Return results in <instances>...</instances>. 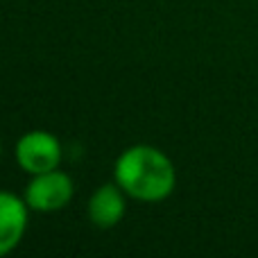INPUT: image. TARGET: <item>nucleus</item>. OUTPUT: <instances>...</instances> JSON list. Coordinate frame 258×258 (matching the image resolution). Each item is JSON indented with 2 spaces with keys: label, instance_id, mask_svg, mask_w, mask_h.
<instances>
[{
  "label": "nucleus",
  "instance_id": "nucleus-3",
  "mask_svg": "<svg viewBox=\"0 0 258 258\" xmlns=\"http://www.w3.org/2000/svg\"><path fill=\"white\" fill-rule=\"evenodd\" d=\"M16 161L23 172L41 174L48 170H57L61 163V143L54 134L45 129H34L18 138Z\"/></svg>",
  "mask_w": 258,
  "mask_h": 258
},
{
  "label": "nucleus",
  "instance_id": "nucleus-2",
  "mask_svg": "<svg viewBox=\"0 0 258 258\" xmlns=\"http://www.w3.org/2000/svg\"><path fill=\"white\" fill-rule=\"evenodd\" d=\"M75 195L73 179L63 170H48L41 174H32L30 183L25 186L23 200L27 202L30 211L36 213H54L71 204Z\"/></svg>",
  "mask_w": 258,
  "mask_h": 258
},
{
  "label": "nucleus",
  "instance_id": "nucleus-1",
  "mask_svg": "<svg viewBox=\"0 0 258 258\" xmlns=\"http://www.w3.org/2000/svg\"><path fill=\"white\" fill-rule=\"evenodd\" d=\"M113 181L132 200L156 204L172 195L177 186V168L159 147L132 145L113 163Z\"/></svg>",
  "mask_w": 258,
  "mask_h": 258
},
{
  "label": "nucleus",
  "instance_id": "nucleus-4",
  "mask_svg": "<svg viewBox=\"0 0 258 258\" xmlns=\"http://www.w3.org/2000/svg\"><path fill=\"white\" fill-rule=\"evenodd\" d=\"M30 206L23 197L0 190V256H7L21 245L27 231Z\"/></svg>",
  "mask_w": 258,
  "mask_h": 258
},
{
  "label": "nucleus",
  "instance_id": "nucleus-6",
  "mask_svg": "<svg viewBox=\"0 0 258 258\" xmlns=\"http://www.w3.org/2000/svg\"><path fill=\"white\" fill-rule=\"evenodd\" d=\"M0 154H3V143H0Z\"/></svg>",
  "mask_w": 258,
  "mask_h": 258
},
{
  "label": "nucleus",
  "instance_id": "nucleus-5",
  "mask_svg": "<svg viewBox=\"0 0 258 258\" xmlns=\"http://www.w3.org/2000/svg\"><path fill=\"white\" fill-rule=\"evenodd\" d=\"M125 197V190L116 181L95 188L89 200V220L98 229H113L127 211Z\"/></svg>",
  "mask_w": 258,
  "mask_h": 258
}]
</instances>
